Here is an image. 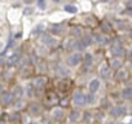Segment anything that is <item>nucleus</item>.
Segmentation results:
<instances>
[{"label":"nucleus","instance_id":"42","mask_svg":"<svg viewBox=\"0 0 132 124\" xmlns=\"http://www.w3.org/2000/svg\"><path fill=\"white\" fill-rule=\"evenodd\" d=\"M109 124H111V123H109Z\"/></svg>","mask_w":132,"mask_h":124},{"label":"nucleus","instance_id":"8","mask_svg":"<svg viewBox=\"0 0 132 124\" xmlns=\"http://www.w3.org/2000/svg\"><path fill=\"white\" fill-rule=\"evenodd\" d=\"M52 115L56 120H61V119H63V110L60 109V107H56V109H53Z\"/></svg>","mask_w":132,"mask_h":124},{"label":"nucleus","instance_id":"41","mask_svg":"<svg viewBox=\"0 0 132 124\" xmlns=\"http://www.w3.org/2000/svg\"><path fill=\"white\" fill-rule=\"evenodd\" d=\"M118 124H123V123H118Z\"/></svg>","mask_w":132,"mask_h":124},{"label":"nucleus","instance_id":"32","mask_svg":"<svg viewBox=\"0 0 132 124\" xmlns=\"http://www.w3.org/2000/svg\"><path fill=\"white\" fill-rule=\"evenodd\" d=\"M38 5H39V8H45V0H38Z\"/></svg>","mask_w":132,"mask_h":124},{"label":"nucleus","instance_id":"24","mask_svg":"<svg viewBox=\"0 0 132 124\" xmlns=\"http://www.w3.org/2000/svg\"><path fill=\"white\" fill-rule=\"evenodd\" d=\"M101 29H102V31H105V32H110V31H111V25H109L108 22H102V23H101Z\"/></svg>","mask_w":132,"mask_h":124},{"label":"nucleus","instance_id":"36","mask_svg":"<svg viewBox=\"0 0 132 124\" xmlns=\"http://www.w3.org/2000/svg\"><path fill=\"white\" fill-rule=\"evenodd\" d=\"M23 2H25L26 4H30V3H32V0H23Z\"/></svg>","mask_w":132,"mask_h":124},{"label":"nucleus","instance_id":"22","mask_svg":"<svg viewBox=\"0 0 132 124\" xmlns=\"http://www.w3.org/2000/svg\"><path fill=\"white\" fill-rule=\"evenodd\" d=\"M65 12H68V13H71V14H74V13H77V7H74V5H70V4H68V5H65Z\"/></svg>","mask_w":132,"mask_h":124},{"label":"nucleus","instance_id":"17","mask_svg":"<svg viewBox=\"0 0 132 124\" xmlns=\"http://www.w3.org/2000/svg\"><path fill=\"white\" fill-rule=\"evenodd\" d=\"M126 76H127V73H126L124 70H122V71L119 70V71L115 74V76H114V78H115V80L120 82V80H124V79H126Z\"/></svg>","mask_w":132,"mask_h":124},{"label":"nucleus","instance_id":"16","mask_svg":"<svg viewBox=\"0 0 132 124\" xmlns=\"http://www.w3.org/2000/svg\"><path fill=\"white\" fill-rule=\"evenodd\" d=\"M86 23H87L88 26H91V27H95L98 22H97V18H96V17H93V16L89 17V16H88V17L86 18Z\"/></svg>","mask_w":132,"mask_h":124},{"label":"nucleus","instance_id":"12","mask_svg":"<svg viewBox=\"0 0 132 124\" xmlns=\"http://www.w3.org/2000/svg\"><path fill=\"white\" fill-rule=\"evenodd\" d=\"M21 73L23 76H27V75H31L34 73V69H32V66H29V64H26L25 66L21 67Z\"/></svg>","mask_w":132,"mask_h":124},{"label":"nucleus","instance_id":"13","mask_svg":"<svg viewBox=\"0 0 132 124\" xmlns=\"http://www.w3.org/2000/svg\"><path fill=\"white\" fill-rule=\"evenodd\" d=\"M122 97H123L124 100H131V98H132V88H129V87L124 88V89L122 91Z\"/></svg>","mask_w":132,"mask_h":124},{"label":"nucleus","instance_id":"23","mask_svg":"<svg viewBox=\"0 0 132 124\" xmlns=\"http://www.w3.org/2000/svg\"><path fill=\"white\" fill-rule=\"evenodd\" d=\"M84 64H86V66H91V64H92V56H91V53H86V56H84Z\"/></svg>","mask_w":132,"mask_h":124},{"label":"nucleus","instance_id":"5","mask_svg":"<svg viewBox=\"0 0 132 124\" xmlns=\"http://www.w3.org/2000/svg\"><path fill=\"white\" fill-rule=\"evenodd\" d=\"M111 54L115 57V58H120V57H123L124 56V48L122 47V45H113L111 47Z\"/></svg>","mask_w":132,"mask_h":124},{"label":"nucleus","instance_id":"11","mask_svg":"<svg viewBox=\"0 0 132 124\" xmlns=\"http://www.w3.org/2000/svg\"><path fill=\"white\" fill-rule=\"evenodd\" d=\"M98 88H100V82H98V79L91 80V83H89V92H91V93H95V92H97Z\"/></svg>","mask_w":132,"mask_h":124},{"label":"nucleus","instance_id":"14","mask_svg":"<svg viewBox=\"0 0 132 124\" xmlns=\"http://www.w3.org/2000/svg\"><path fill=\"white\" fill-rule=\"evenodd\" d=\"M29 111H30L32 115H38V114L40 112V106H39L38 103H31V105L29 106Z\"/></svg>","mask_w":132,"mask_h":124},{"label":"nucleus","instance_id":"30","mask_svg":"<svg viewBox=\"0 0 132 124\" xmlns=\"http://www.w3.org/2000/svg\"><path fill=\"white\" fill-rule=\"evenodd\" d=\"M58 74H61L62 76H68V70L63 69V67H60L58 69Z\"/></svg>","mask_w":132,"mask_h":124},{"label":"nucleus","instance_id":"7","mask_svg":"<svg viewBox=\"0 0 132 124\" xmlns=\"http://www.w3.org/2000/svg\"><path fill=\"white\" fill-rule=\"evenodd\" d=\"M110 67L109 66H106V65H104V66H101L100 67V75H101V78H104V79H108L109 76H110Z\"/></svg>","mask_w":132,"mask_h":124},{"label":"nucleus","instance_id":"33","mask_svg":"<svg viewBox=\"0 0 132 124\" xmlns=\"http://www.w3.org/2000/svg\"><path fill=\"white\" fill-rule=\"evenodd\" d=\"M32 89H34V87L32 85H30V87H27V89H26V92H27V96H32Z\"/></svg>","mask_w":132,"mask_h":124},{"label":"nucleus","instance_id":"6","mask_svg":"<svg viewBox=\"0 0 132 124\" xmlns=\"http://www.w3.org/2000/svg\"><path fill=\"white\" fill-rule=\"evenodd\" d=\"M12 101H13V93H11V92H3L2 93V98H0L2 105L7 106V105L12 103Z\"/></svg>","mask_w":132,"mask_h":124},{"label":"nucleus","instance_id":"38","mask_svg":"<svg viewBox=\"0 0 132 124\" xmlns=\"http://www.w3.org/2000/svg\"><path fill=\"white\" fill-rule=\"evenodd\" d=\"M29 124H38L36 121H31V123H29Z\"/></svg>","mask_w":132,"mask_h":124},{"label":"nucleus","instance_id":"18","mask_svg":"<svg viewBox=\"0 0 132 124\" xmlns=\"http://www.w3.org/2000/svg\"><path fill=\"white\" fill-rule=\"evenodd\" d=\"M69 118H70L71 121H78V120L80 119V112L77 111V110H74V111H71V114H70Z\"/></svg>","mask_w":132,"mask_h":124},{"label":"nucleus","instance_id":"1","mask_svg":"<svg viewBox=\"0 0 132 124\" xmlns=\"http://www.w3.org/2000/svg\"><path fill=\"white\" fill-rule=\"evenodd\" d=\"M47 83H48V78H47V76H44V75H40L39 78H36V79L34 80L32 87H34V88H36L38 91H43V89H44V87L47 85Z\"/></svg>","mask_w":132,"mask_h":124},{"label":"nucleus","instance_id":"35","mask_svg":"<svg viewBox=\"0 0 132 124\" xmlns=\"http://www.w3.org/2000/svg\"><path fill=\"white\" fill-rule=\"evenodd\" d=\"M32 13V8H26L25 9V14H31Z\"/></svg>","mask_w":132,"mask_h":124},{"label":"nucleus","instance_id":"37","mask_svg":"<svg viewBox=\"0 0 132 124\" xmlns=\"http://www.w3.org/2000/svg\"><path fill=\"white\" fill-rule=\"evenodd\" d=\"M98 2H101V3H108V2H110V0H98Z\"/></svg>","mask_w":132,"mask_h":124},{"label":"nucleus","instance_id":"4","mask_svg":"<svg viewBox=\"0 0 132 124\" xmlns=\"http://www.w3.org/2000/svg\"><path fill=\"white\" fill-rule=\"evenodd\" d=\"M80 61H82L80 53H73V54L69 57V59H68V64H69L70 66H77V65L80 64Z\"/></svg>","mask_w":132,"mask_h":124},{"label":"nucleus","instance_id":"19","mask_svg":"<svg viewBox=\"0 0 132 124\" xmlns=\"http://www.w3.org/2000/svg\"><path fill=\"white\" fill-rule=\"evenodd\" d=\"M43 43L47 44V45H53L54 44V39L52 36H49V35H44L43 36Z\"/></svg>","mask_w":132,"mask_h":124},{"label":"nucleus","instance_id":"21","mask_svg":"<svg viewBox=\"0 0 132 124\" xmlns=\"http://www.w3.org/2000/svg\"><path fill=\"white\" fill-rule=\"evenodd\" d=\"M82 31H83V30H82L80 26H74V27L71 29V34H73L74 36H77V38L82 35Z\"/></svg>","mask_w":132,"mask_h":124},{"label":"nucleus","instance_id":"39","mask_svg":"<svg viewBox=\"0 0 132 124\" xmlns=\"http://www.w3.org/2000/svg\"><path fill=\"white\" fill-rule=\"evenodd\" d=\"M2 91H3V87H2V85H0V93H2Z\"/></svg>","mask_w":132,"mask_h":124},{"label":"nucleus","instance_id":"40","mask_svg":"<svg viewBox=\"0 0 132 124\" xmlns=\"http://www.w3.org/2000/svg\"><path fill=\"white\" fill-rule=\"evenodd\" d=\"M0 124H5V123H4L3 120H0Z\"/></svg>","mask_w":132,"mask_h":124},{"label":"nucleus","instance_id":"9","mask_svg":"<svg viewBox=\"0 0 132 124\" xmlns=\"http://www.w3.org/2000/svg\"><path fill=\"white\" fill-rule=\"evenodd\" d=\"M70 87H71V80L69 82V80H63V82H61L60 84H58V88H60V91H62V92H68L69 89H70Z\"/></svg>","mask_w":132,"mask_h":124},{"label":"nucleus","instance_id":"15","mask_svg":"<svg viewBox=\"0 0 132 124\" xmlns=\"http://www.w3.org/2000/svg\"><path fill=\"white\" fill-rule=\"evenodd\" d=\"M80 43H82L83 48H84V47H88V45L93 44V38H92L91 35H87V36H84V38H83V40H82Z\"/></svg>","mask_w":132,"mask_h":124},{"label":"nucleus","instance_id":"34","mask_svg":"<svg viewBox=\"0 0 132 124\" xmlns=\"http://www.w3.org/2000/svg\"><path fill=\"white\" fill-rule=\"evenodd\" d=\"M101 102H102V103H101V106H102V107H105V109H106V107H109V101H108L106 98H104Z\"/></svg>","mask_w":132,"mask_h":124},{"label":"nucleus","instance_id":"2","mask_svg":"<svg viewBox=\"0 0 132 124\" xmlns=\"http://www.w3.org/2000/svg\"><path fill=\"white\" fill-rule=\"evenodd\" d=\"M74 103L77 105V106H84L86 103H87V100H86V96L82 93V92H77L75 94H74Z\"/></svg>","mask_w":132,"mask_h":124},{"label":"nucleus","instance_id":"10","mask_svg":"<svg viewBox=\"0 0 132 124\" xmlns=\"http://www.w3.org/2000/svg\"><path fill=\"white\" fill-rule=\"evenodd\" d=\"M122 65H123V62H122L120 58H114V59L110 62V67L114 69V70H119V69L122 67Z\"/></svg>","mask_w":132,"mask_h":124},{"label":"nucleus","instance_id":"25","mask_svg":"<svg viewBox=\"0 0 132 124\" xmlns=\"http://www.w3.org/2000/svg\"><path fill=\"white\" fill-rule=\"evenodd\" d=\"M83 120H84V123L86 124H89L91 121H92V114L91 112H84V118H83Z\"/></svg>","mask_w":132,"mask_h":124},{"label":"nucleus","instance_id":"20","mask_svg":"<svg viewBox=\"0 0 132 124\" xmlns=\"http://www.w3.org/2000/svg\"><path fill=\"white\" fill-rule=\"evenodd\" d=\"M16 62H18V54L12 56V57L7 61V66H13V65H16Z\"/></svg>","mask_w":132,"mask_h":124},{"label":"nucleus","instance_id":"3","mask_svg":"<svg viewBox=\"0 0 132 124\" xmlns=\"http://www.w3.org/2000/svg\"><path fill=\"white\" fill-rule=\"evenodd\" d=\"M126 112H127V109H126L124 106H115V107H113L111 111H110V114H111L114 118L123 116V115H126Z\"/></svg>","mask_w":132,"mask_h":124},{"label":"nucleus","instance_id":"26","mask_svg":"<svg viewBox=\"0 0 132 124\" xmlns=\"http://www.w3.org/2000/svg\"><path fill=\"white\" fill-rule=\"evenodd\" d=\"M96 39H97V41L100 43V44H106L109 40H108V38H105L104 35H98V36H96Z\"/></svg>","mask_w":132,"mask_h":124},{"label":"nucleus","instance_id":"28","mask_svg":"<svg viewBox=\"0 0 132 124\" xmlns=\"http://www.w3.org/2000/svg\"><path fill=\"white\" fill-rule=\"evenodd\" d=\"M9 119H11L12 121H18V120H20V114H17V112H13V114H11Z\"/></svg>","mask_w":132,"mask_h":124},{"label":"nucleus","instance_id":"31","mask_svg":"<svg viewBox=\"0 0 132 124\" xmlns=\"http://www.w3.org/2000/svg\"><path fill=\"white\" fill-rule=\"evenodd\" d=\"M53 34H56V35H60V34H62V31H61V29H58V27H52V30H51Z\"/></svg>","mask_w":132,"mask_h":124},{"label":"nucleus","instance_id":"29","mask_svg":"<svg viewBox=\"0 0 132 124\" xmlns=\"http://www.w3.org/2000/svg\"><path fill=\"white\" fill-rule=\"evenodd\" d=\"M62 107H66V106H68L69 105V100L68 98H63V100H60V102H58Z\"/></svg>","mask_w":132,"mask_h":124},{"label":"nucleus","instance_id":"27","mask_svg":"<svg viewBox=\"0 0 132 124\" xmlns=\"http://www.w3.org/2000/svg\"><path fill=\"white\" fill-rule=\"evenodd\" d=\"M22 96V88L21 87H17L16 88V91H14V94H13V98L16 97V98H20Z\"/></svg>","mask_w":132,"mask_h":124}]
</instances>
